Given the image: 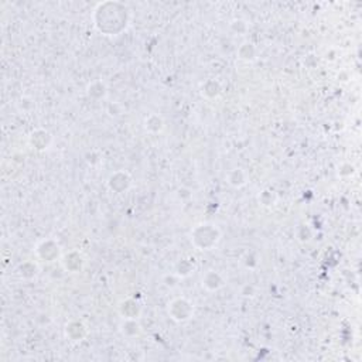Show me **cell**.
Here are the masks:
<instances>
[{"mask_svg": "<svg viewBox=\"0 0 362 362\" xmlns=\"http://www.w3.org/2000/svg\"><path fill=\"white\" fill-rule=\"evenodd\" d=\"M95 27L105 35H119L129 26V13L119 2H105L98 5L94 13Z\"/></svg>", "mask_w": 362, "mask_h": 362, "instance_id": "obj_1", "label": "cell"}, {"mask_svg": "<svg viewBox=\"0 0 362 362\" xmlns=\"http://www.w3.org/2000/svg\"><path fill=\"white\" fill-rule=\"evenodd\" d=\"M219 238H221V234L215 225H212V223H200L191 231V241L200 251L211 249L212 246L218 244Z\"/></svg>", "mask_w": 362, "mask_h": 362, "instance_id": "obj_2", "label": "cell"}, {"mask_svg": "<svg viewBox=\"0 0 362 362\" xmlns=\"http://www.w3.org/2000/svg\"><path fill=\"white\" fill-rule=\"evenodd\" d=\"M168 314L174 321H188L194 314V307L186 299H175L168 304Z\"/></svg>", "mask_w": 362, "mask_h": 362, "instance_id": "obj_3", "label": "cell"}, {"mask_svg": "<svg viewBox=\"0 0 362 362\" xmlns=\"http://www.w3.org/2000/svg\"><path fill=\"white\" fill-rule=\"evenodd\" d=\"M108 186L111 190L116 191V193H122L129 188L130 186V177L123 173V171H118L115 174H112L108 181Z\"/></svg>", "mask_w": 362, "mask_h": 362, "instance_id": "obj_4", "label": "cell"}, {"mask_svg": "<svg viewBox=\"0 0 362 362\" xmlns=\"http://www.w3.org/2000/svg\"><path fill=\"white\" fill-rule=\"evenodd\" d=\"M37 252H38L40 258L46 259L47 262H53L54 259L58 258L60 248H58V245L54 244L53 241H44V242L37 248Z\"/></svg>", "mask_w": 362, "mask_h": 362, "instance_id": "obj_5", "label": "cell"}, {"mask_svg": "<svg viewBox=\"0 0 362 362\" xmlns=\"http://www.w3.org/2000/svg\"><path fill=\"white\" fill-rule=\"evenodd\" d=\"M65 334L70 337L71 341H82L86 335V327L79 321H71L70 324L65 326Z\"/></svg>", "mask_w": 362, "mask_h": 362, "instance_id": "obj_6", "label": "cell"}, {"mask_svg": "<svg viewBox=\"0 0 362 362\" xmlns=\"http://www.w3.org/2000/svg\"><path fill=\"white\" fill-rule=\"evenodd\" d=\"M202 286H205L208 290L214 292V290H218L221 289L223 286V279L221 278L219 273H216L214 270H209L204 278H202Z\"/></svg>", "mask_w": 362, "mask_h": 362, "instance_id": "obj_7", "label": "cell"}, {"mask_svg": "<svg viewBox=\"0 0 362 362\" xmlns=\"http://www.w3.org/2000/svg\"><path fill=\"white\" fill-rule=\"evenodd\" d=\"M30 142H31V145H33L37 150H44V149H47V146L50 145L51 136H50V133L46 132V130H37V132H34L30 136Z\"/></svg>", "mask_w": 362, "mask_h": 362, "instance_id": "obj_8", "label": "cell"}, {"mask_svg": "<svg viewBox=\"0 0 362 362\" xmlns=\"http://www.w3.org/2000/svg\"><path fill=\"white\" fill-rule=\"evenodd\" d=\"M120 313H122V315H125V320L126 319L136 320L140 313V306L134 300H127V301H123V303H122Z\"/></svg>", "mask_w": 362, "mask_h": 362, "instance_id": "obj_9", "label": "cell"}, {"mask_svg": "<svg viewBox=\"0 0 362 362\" xmlns=\"http://www.w3.org/2000/svg\"><path fill=\"white\" fill-rule=\"evenodd\" d=\"M246 181H248V177L245 174L244 170H241V168H235L228 174V183L234 187H242L246 184Z\"/></svg>", "mask_w": 362, "mask_h": 362, "instance_id": "obj_10", "label": "cell"}, {"mask_svg": "<svg viewBox=\"0 0 362 362\" xmlns=\"http://www.w3.org/2000/svg\"><path fill=\"white\" fill-rule=\"evenodd\" d=\"M145 125H146V129L149 132L157 133L163 130L164 122H163V119H161L160 116H157V115H150V116L146 119Z\"/></svg>", "mask_w": 362, "mask_h": 362, "instance_id": "obj_11", "label": "cell"}, {"mask_svg": "<svg viewBox=\"0 0 362 362\" xmlns=\"http://www.w3.org/2000/svg\"><path fill=\"white\" fill-rule=\"evenodd\" d=\"M88 94L89 97H95V98H104L105 94H106V88L102 82H94V84L89 85L88 88Z\"/></svg>", "mask_w": 362, "mask_h": 362, "instance_id": "obj_12", "label": "cell"}, {"mask_svg": "<svg viewBox=\"0 0 362 362\" xmlns=\"http://www.w3.org/2000/svg\"><path fill=\"white\" fill-rule=\"evenodd\" d=\"M202 92H204L207 97L214 98V97H218V95L221 94V88H219V85L216 84V82L212 81V88H209L208 85L205 84V86L202 88Z\"/></svg>", "mask_w": 362, "mask_h": 362, "instance_id": "obj_13", "label": "cell"}, {"mask_svg": "<svg viewBox=\"0 0 362 362\" xmlns=\"http://www.w3.org/2000/svg\"><path fill=\"white\" fill-rule=\"evenodd\" d=\"M244 49L246 50V53H239L241 58H242V60H248V61H249V60H253V58H255V50L252 49L251 44H244L239 51H244Z\"/></svg>", "mask_w": 362, "mask_h": 362, "instance_id": "obj_14", "label": "cell"}]
</instances>
